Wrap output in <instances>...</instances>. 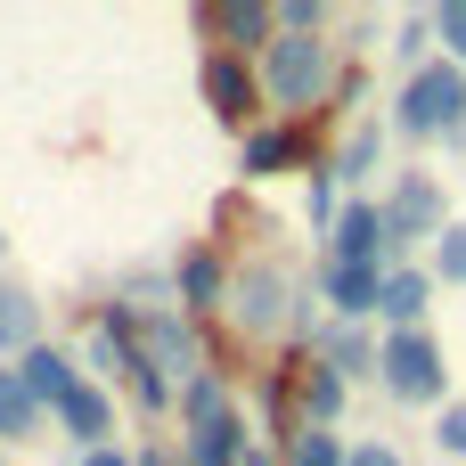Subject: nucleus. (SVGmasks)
I'll return each mask as SVG.
<instances>
[{
  "label": "nucleus",
  "mask_w": 466,
  "mask_h": 466,
  "mask_svg": "<svg viewBox=\"0 0 466 466\" xmlns=\"http://www.w3.org/2000/svg\"><path fill=\"white\" fill-rule=\"evenodd\" d=\"M393 123H401L410 139L466 131V66H451V57H426V66L401 82V106H393Z\"/></svg>",
  "instance_id": "f257e3e1"
},
{
  "label": "nucleus",
  "mask_w": 466,
  "mask_h": 466,
  "mask_svg": "<svg viewBox=\"0 0 466 466\" xmlns=\"http://www.w3.org/2000/svg\"><path fill=\"white\" fill-rule=\"evenodd\" d=\"M377 377H385V393L393 401H442V385H451V369H442V344L426 336V328H393L385 344H377Z\"/></svg>",
  "instance_id": "f03ea898"
},
{
  "label": "nucleus",
  "mask_w": 466,
  "mask_h": 466,
  "mask_svg": "<svg viewBox=\"0 0 466 466\" xmlns=\"http://www.w3.org/2000/svg\"><path fill=\"white\" fill-rule=\"evenodd\" d=\"M262 82H270L279 106H311L328 90V41L319 33H279L270 57H262Z\"/></svg>",
  "instance_id": "7ed1b4c3"
},
{
  "label": "nucleus",
  "mask_w": 466,
  "mask_h": 466,
  "mask_svg": "<svg viewBox=\"0 0 466 466\" xmlns=\"http://www.w3.org/2000/svg\"><path fill=\"white\" fill-rule=\"evenodd\" d=\"M385 229H393V246L442 238V188H434V172H401V180H393V197H385Z\"/></svg>",
  "instance_id": "20e7f679"
},
{
  "label": "nucleus",
  "mask_w": 466,
  "mask_h": 466,
  "mask_svg": "<svg viewBox=\"0 0 466 466\" xmlns=\"http://www.w3.org/2000/svg\"><path fill=\"white\" fill-rule=\"evenodd\" d=\"M385 246H393L385 205H344L328 229V262H352V270H385Z\"/></svg>",
  "instance_id": "39448f33"
},
{
  "label": "nucleus",
  "mask_w": 466,
  "mask_h": 466,
  "mask_svg": "<svg viewBox=\"0 0 466 466\" xmlns=\"http://www.w3.org/2000/svg\"><path fill=\"white\" fill-rule=\"evenodd\" d=\"M205 106H213L221 123H246V115H254V74H246L238 49H213V57H205Z\"/></svg>",
  "instance_id": "423d86ee"
},
{
  "label": "nucleus",
  "mask_w": 466,
  "mask_h": 466,
  "mask_svg": "<svg viewBox=\"0 0 466 466\" xmlns=\"http://www.w3.org/2000/svg\"><path fill=\"white\" fill-rule=\"evenodd\" d=\"M319 295H328V303H336V319L352 328V319H369V311H377V295H385V270H352V262H328Z\"/></svg>",
  "instance_id": "0eeeda50"
},
{
  "label": "nucleus",
  "mask_w": 466,
  "mask_h": 466,
  "mask_svg": "<svg viewBox=\"0 0 466 466\" xmlns=\"http://www.w3.org/2000/svg\"><path fill=\"white\" fill-rule=\"evenodd\" d=\"M57 426L82 442V451H106V426H115V401L98 393V385H74L66 401H57Z\"/></svg>",
  "instance_id": "6e6552de"
},
{
  "label": "nucleus",
  "mask_w": 466,
  "mask_h": 466,
  "mask_svg": "<svg viewBox=\"0 0 466 466\" xmlns=\"http://www.w3.org/2000/svg\"><path fill=\"white\" fill-rule=\"evenodd\" d=\"M16 377H25V393H33L41 410H57V401L82 385V377H74V360H66V352H49V344H33V352L16 360Z\"/></svg>",
  "instance_id": "1a4fd4ad"
},
{
  "label": "nucleus",
  "mask_w": 466,
  "mask_h": 466,
  "mask_svg": "<svg viewBox=\"0 0 466 466\" xmlns=\"http://www.w3.org/2000/svg\"><path fill=\"white\" fill-rule=\"evenodd\" d=\"M311 360L336 369V377H360V369H377V344L360 328H311Z\"/></svg>",
  "instance_id": "9d476101"
},
{
  "label": "nucleus",
  "mask_w": 466,
  "mask_h": 466,
  "mask_svg": "<svg viewBox=\"0 0 466 466\" xmlns=\"http://www.w3.org/2000/svg\"><path fill=\"white\" fill-rule=\"evenodd\" d=\"M426 295H434V270H385L377 311H385L393 328H418V319H426Z\"/></svg>",
  "instance_id": "9b49d317"
},
{
  "label": "nucleus",
  "mask_w": 466,
  "mask_h": 466,
  "mask_svg": "<svg viewBox=\"0 0 466 466\" xmlns=\"http://www.w3.org/2000/svg\"><path fill=\"white\" fill-rule=\"evenodd\" d=\"M33 344H41V303H33L25 287H0V352L25 360Z\"/></svg>",
  "instance_id": "f8f14e48"
},
{
  "label": "nucleus",
  "mask_w": 466,
  "mask_h": 466,
  "mask_svg": "<svg viewBox=\"0 0 466 466\" xmlns=\"http://www.w3.org/2000/svg\"><path fill=\"white\" fill-rule=\"evenodd\" d=\"M287 164H303V131H254L246 139V172L262 180V172H287Z\"/></svg>",
  "instance_id": "ddd939ff"
},
{
  "label": "nucleus",
  "mask_w": 466,
  "mask_h": 466,
  "mask_svg": "<svg viewBox=\"0 0 466 466\" xmlns=\"http://www.w3.org/2000/svg\"><path fill=\"white\" fill-rule=\"evenodd\" d=\"M33 426H41V401L25 393V377H16V369H0V442L33 434Z\"/></svg>",
  "instance_id": "4468645a"
},
{
  "label": "nucleus",
  "mask_w": 466,
  "mask_h": 466,
  "mask_svg": "<svg viewBox=\"0 0 466 466\" xmlns=\"http://www.w3.org/2000/svg\"><path fill=\"white\" fill-rule=\"evenodd\" d=\"M336 410H344V377L311 360V369H303V426H328Z\"/></svg>",
  "instance_id": "2eb2a0df"
},
{
  "label": "nucleus",
  "mask_w": 466,
  "mask_h": 466,
  "mask_svg": "<svg viewBox=\"0 0 466 466\" xmlns=\"http://www.w3.org/2000/svg\"><path fill=\"white\" fill-rule=\"evenodd\" d=\"M426 270H434V287H466V221H451V229L434 238V262H426Z\"/></svg>",
  "instance_id": "dca6fc26"
},
{
  "label": "nucleus",
  "mask_w": 466,
  "mask_h": 466,
  "mask_svg": "<svg viewBox=\"0 0 466 466\" xmlns=\"http://www.w3.org/2000/svg\"><path fill=\"white\" fill-rule=\"evenodd\" d=\"M213 16H221V25H229L238 41H262V49L279 41V33H270V8H262V0H221Z\"/></svg>",
  "instance_id": "f3484780"
},
{
  "label": "nucleus",
  "mask_w": 466,
  "mask_h": 466,
  "mask_svg": "<svg viewBox=\"0 0 466 466\" xmlns=\"http://www.w3.org/2000/svg\"><path fill=\"white\" fill-rule=\"evenodd\" d=\"M238 319H246V328H270V319H279V279H270V270H254V279L238 287Z\"/></svg>",
  "instance_id": "a211bd4d"
},
{
  "label": "nucleus",
  "mask_w": 466,
  "mask_h": 466,
  "mask_svg": "<svg viewBox=\"0 0 466 466\" xmlns=\"http://www.w3.org/2000/svg\"><path fill=\"white\" fill-rule=\"evenodd\" d=\"M287 466H352V451H344L328 426H303V434H295V459H287Z\"/></svg>",
  "instance_id": "6ab92c4d"
},
{
  "label": "nucleus",
  "mask_w": 466,
  "mask_h": 466,
  "mask_svg": "<svg viewBox=\"0 0 466 466\" xmlns=\"http://www.w3.org/2000/svg\"><path fill=\"white\" fill-rule=\"evenodd\" d=\"M180 295H188V303H221V262H213V254H188V262H180Z\"/></svg>",
  "instance_id": "aec40b11"
},
{
  "label": "nucleus",
  "mask_w": 466,
  "mask_h": 466,
  "mask_svg": "<svg viewBox=\"0 0 466 466\" xmlns=\"http://www.w3.org/2000/svg\"><path fill=\"white\" fill-rule=\"evenodd\" d=\"M180 410H188V426H205V418H221V410H229V393H221L213 377H188V385H180Z\"/></svg>",
  "instance_id": "412c9836"
},
{
  "label": "nucleus",
  "mask_w": 466,
  "mask_h": 466,
  "mask_svg": "<svg viewBox=\"0 0 466 466\" xmlns=\"http://www.w3.org/2000/svg\"><path fill=\"white\" fill-rule=\"evenodd\" d=\"M434 451L459 466L466 459V401H442V426H434Z\"/></svg>",
  "instance_id": "4be33fe9"
},
{
  "label": "nucleus",
  "mask_w": 466,
  "mask_h": 466,
  "mask_svg": "<svg viewBox=\"0 0 466 466\" xmlns=\"http://www.w3.org/2000/svg\"><path fill=\"white\" fill-rule=\"evenodd\" d=\"M434 33H442L451 66H466V0H442V8H434Z\"/></svg>",
  "instance_id": "5701e85b"
},
{
  "label": "nucleus",
  "mask_w": 466,
  "mask_h": 466,
  "mask_svg": "<svg viewBox=\"0 0 466 466\" xmlns=\"http://www.w3.org/2000/svg\"><path fill=\"white\" fill-rule=\"evenodd\" d=\"M377 164V131H352V147H344V164H336V180H360Z\"/></svg>",
  "instance_id": "b1692460"
},
{
  "label": "nucleus",
  "mask_w": 466,
  "mask_h": 466,
  "mask_svg": "<svg viewBox=\"0 0 466 466\" xmlns=\"http://www.w3.org/2000/svg\"><path fill=\"white\" fill-rule=\"evenodd\" d=\"M311 221H328V229H336V172H319V180H311Z\"/></svg>",
  "instance_id": "393cba45"
},
{
  "label": "nucleus",
  "mask_w": 466,
  "mask_h": 466,
  "mask_svg": "<svg viewBox=\"0 0 466 466\" xmlns=\"http://www.w3.org/2000/svg\"><path fill=\"white\" fill-rule=\"evenodd\" d=\"M352 466H401V451H385V442H360V451H352Z\"/></svg>",
  "instance_id": "a878e982"
},
{
  "label": "nucleus",
  "mask_w": 466,
  "mask_h": 466,
  "mask_svg": "<svg viewBox=\"0 0 466 466\" xmlns=\"http://www.w3.org/2000/svg\"><path fill=\"white\" fill-rule=\"evenodd\" d=\"M82 466H131L123 451H82Z\"/></svg>",
  "instance_id": "bb28decb"
},
{
  "label": "nucleus",
  "mask_w": 466,
  "mask_h": 466,
  "mask_svg": "<svg viewBox=\"0 0 466 466\" xmlns=\"http://www.w3.org/2000/svg\"><path fill=\"white\" fill-rule=\"evenodd\" d=\"M238 466H279V459H270V451H254V442H246V459H238Z\"/></svg>",
  "instance_id": "cd10ccee"
},
{
  "label": "nucleus",
  "mask_w": 466,
  "mask_h": 466,
  "mask_svg": "<svg viewBox=\"0 0 466 466\" xmlns=\"http://www.w3.org/2000/svg\"><path fill=\"white\" fill-rule=\"evenodd\" d=\"M0 466H8V459H0Z\"/></svg>",
  "instance_id": "c85d7f7f"
}]
</instances>
